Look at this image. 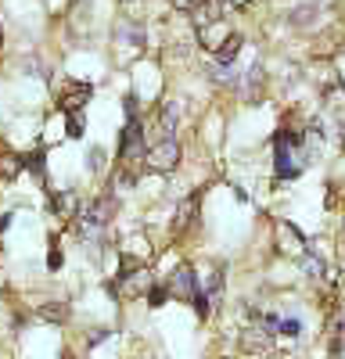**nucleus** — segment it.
Here are the masks:
<instances>
[{
	"label": "nucleus",
	"mask_w": 345,
	"mask_h": 359,
	"mask_svg": "<svg viewBox=\"0 0 345 359\" xmlns=\"http://www.w3.org/2000/svg\"><path fill=\"white\" fill-rule=\"evenodd\" d=\"M148 140H144V126H140V118H126V126H123V137H119V162L123 165H137L140 158L148 162Z\"/></svg>",
	"instance_id": "1"
},
{
	"label": "nucleus",
	"mask_w": 345,
	"mask_h": 359,
	"mask_svg": "<svg viewBox=\"0 0 345 359\" xmlns=\"http://www.w3.org/2000/svg\"><path fill=\"white\" fill-rule=\"evenodd\" d=\"M180 162V140H158L148 151V169L155 172H172Z\"/></svg>",
	"instance_id": "2"
},
{
	"label": "nucleus",
	"mask_w": 345,
	"mask_h": 359,
	"mask_svg": "<svg viewBox=\"0 0 345 359\" xmlns=\"http://www.w3.org/2000/svg\"><path fill=\"white\" fill-rule=\"evenodd\" d=\"M295 147H288V144H280V140H273V172H277V180H299L302 176V162H295Z\"/></svg>",
	"instance_id": "3"
},
{
	"label": "nucleus",
	"mask_w": 345,
	"mask_h": 359,
	"mask_svg": "<svg viewBox=\"0 0 345 359\" xmlns=\"http://www.w3.org/2000/svg\"><path fill=\"white\" fill-rule=\"evenodd\" d=\"M111 212H115V201L104 194V198L90 201V208L83 212V223H79V226H94V230H104V223L111 219Z\"/></svg>",
	"instance_id": "4"
},
{
	"label": "nucleus",
	"mask_w": 345,
	"mask_h": 359,
	"mask_svg": "<svg viewBox=\"0 0 345 359\" xmlns=\"http://www.w3.org/2000/svg\"><path fill=\"white\" fill-rule=\"evenodd\" d=\"M172 294H184V298H194L201 294V284H198V273L194 266H177V273H172V284H169Z\"/></svg>",
	"instance_id": "5"
},
{
	"label": "nucleus",
	"mask_w": 345,
	"mask_h": 359,
	"mask_svg": "<svg viewBox=\"0 0 345 359\" xmlns=\"http://www.w3.org/2000/svg\"><path fill=\"white\" fill-rule=\"evenodd\" d=\"M90 94H94V86H90V83H69V86H65V94H62V108H65L69 115H79L83 104L90 101Z\"/></svg>",
	"instance_id": "6"
},
{
	"label": "nucleus",
	"mask_w": 345,
	"mask_h": 359,
	"mask_svg": "<svg viewBox=\"0 0 345 359\" xmlns=\"http://www.w3.org/2000/svg\"><path fill=\"white\" fill-rule=\"evenodd\" d=\"M198 205H201V191H194V194H187V201H180V208H177V223H172V230H187L194 219H198Z\"/></svg>",
	"instance_id": "7"
},
{
	"label": "nucleus",
	"mask_w": 345,
	"mask_h": 359,
	"mask_svg": "<svg viewBox=\"0 0 345 359\" xmlns=\"http://www.w3.org/2000/svg\"><path fill=\"white\" fill-rule=\"evenodd\" d=\"M177 126H180V101H162V140H177Z\"/></svg>",
	"instance_id": "8"
},
{
	"label": "nucleus",
	"mask_w": 345,
	"mask_h": 359,
	"mask_svg": "<svg viewBox=\"0 0 345 359\" xmlns=\"http://www.w3.org/2000/svg\"><path fill=\"white\" fill-rule=\"evenodd\" d=\"M241 69L238 65H219V62H209V79L216 86H241Z\"/></svg>",
	"instance_id": "9"
},
{
	"label": "nucleus",
	"mask_w": 345,
	"mask_h": 359,
	"mask_svg": "<svg viewBox=\"0 0 345 359\" xmlns=\"http://www.w3.org/2000/svg\"><path fill=\"white\" fill-rule=\"evenodd\" d=\"M241 36L238 33H230L219 47H216V54H212V62H219V65H234V57H238V50H241Z\"/></svg>",
	"instance_id": "10"
},
{
	"label": "nucleus",
	"mask_w": 345,
	"mask_h": 359,
	"mask_svg": "<svg viewBox=\"0 0 345 359\" xmlns=\"http://www.w3.org/2000/svg\"><path fill=\"white\" fill-rule=\"evenodd\" d=\"M50 208H54L58 216H65V219L79 216V212H76V194H72V191H62V194H50Z\"/></svg>",
	"instance_id": "11"
},
{
	"label": "nucleus",
	"mask_w": 345,
	"mask_h": 359,
	"mask_svg": "<svg viewBox=\"0 0 345 359\" xmlns=\"http://www.w3.org/2000/svg\"><path fill=\"white\" fill-rule=\"evenodd\" d=\"M22 169H25V155H15V151L0 155V176H4V180H15Z\"/></svg>",
	"instance_id": "12"
},
{
	"label": "nucleus",
	"mask_w": 345,
	"mask_h": 359,
	"mask_svg": "<svg viewBox=\"0 0 345 359\" xmlns=\"http://www.w3.org/2000/svg\"><path fill=\"white\" fill-rule=\"evenodd\" d=\"M316 11H320V4H302V8H295V11H292V25L309 29V25L316 22Z\"/></svg>",
	"instance_id": "13"
},
{
	"label": "nucleus",
	"mask_w": 345,
	"mask_h": 359,
	"mask_svg": "<svg viewBox=\"0 0 345 359\" xmlns=\"http://www.w3.org/2000/svg\"><path fill=\"white\" fill-rule=\"evenodd\" d=\"M40 316L50 320V323H65L69 320V306L65 302H47V306H40Z\"/></svg>",
	"instance_id": "14"
},
{
	"label": "nucleus",
	"mask_w": 345,
	"mask_h": 359,
	"mask_svg": "<svg viewBox=\"0 0 345 359\" xmlns=\"http://www.w3.org/2000/svg\"><path fill=\"white\" fill-rule=\"evenodd\" d=\"M25 169L29 172H33V176H47V151H43V147H40V151H33V155H25Z\"/></svg>",
	"instance_id": "15"
},
{
	"label": "nucleus",
	"mask_w": 345,
	"mask_h": 359,
	"mask_svg": "<svg viewBox=\"0 0 345 359\" xmlns=\"http://www.w3.org/2000/svg\"><path fill=\"white\" fill-rule=\"evenodd\" d=\"M119 36H123V40H130L133 47H144V29H140V25H133V22H130V25H119Z\"/></svg>",
	"instance_id": "16"
},
{
	"label": "nucleus",
	"mask_w": 345,
	"mask_h": 359,
	"mask_svg": "<svg viewBox=\"0 0 345 359\" xmlns=\"http://www.w3.org/2000/svg\"><path fill=\"white\" fill-rule=\"evenodd\" d=\"M169 294H172V291H169L165 284H155V287L148 291V306H151V309H158V306H165V298H169Z\"/></svg>",
	"instance_id": "17"
},
{
	"label": "nucleus",
	"mask_w": 345,
	"mask_h": 359,
	"mask_svg": "<svg viewBox=\"0 0 345 359\" xmlns=\"http://www.w3.org/2000/svg\"><path fill=\"white\" fill-rule=\"evenodd\" d=\"M62 248H58V241L50 245V252H47V269H50V273H58V269H62Z\"/></svg>",
	"instance_id": "18"
},
{
	"label": "nucleus",
	"mask_w": 345,
	"mask_h": 359,
	"mask_svg": "<svg viewBox=\"0 0 345 359\" xmlns=\"http://www.w3.org/2000/svg\"><path fill=\"white\" fill-rule=\"evenodd\" d=\"M280 334L299 338V334H302V323H299V320H280Z\"/></svg>",
	"instance_id": "19"
},
{
	"label": "nucleus",
	"mask_w": 345,
	"mask_h": 359,
	"mask_svg": "<svg viewBox=\"0 0 345 359\" xmlns=\"http://www.w3.org/2000/svg\"><path fill=\"white\" fill-rule=\"evenodd\" d=\"M69 137H72V140L83 137V115H69Z\"/></svg>",
	"instance_id": "20"
},
{
	"label": "nucleus",
	"mask_w": 345,
	"mask_h": 359,
	"mask_svg": "<svg viewBox=\"0 0 345 359\" xmlns=\"http://www.w3.org/2000/svg\"><path fill=\"white\" fill-rule=\"evenodd\" d=\"M169 4L177 8V11H198L201 4H205V0H169Z\"/></svg>",
	"instance_id": "21"
},
{
	"label": "nucleus",
	"mask_w": 345,
	"mask_h": 359,
	"mask_svg": "<svg viewBox=\"0 0 345 359\" xmlns=\"http://www.w3.org/2000/svg\"><path fill=\"white\" fill-rule=\"evenodd\" d=\"M86 165H90V169H101L104 165V151H101V147H94V151L86 155Z\"/></svg>",
	"instance_id": "22"
},
{
	"label": "nucleus",
	"mask_w": 345,
	"mask_h": 359,
	"mask_svg": "<svg viewBox=\"0 0 345 359\" xmlns=\"http://www.w3.org/2000/svg\"><path fill=\"white\" fill-rule=\"evenodd\" d=\"M108 334H111V331H94V334H90V345H101Z\"/></svg>",
	"instance_id": "23"
},
{
	"label": "nucleus",
	"mask_w": 345,
	"mask_h": 359,
	"mask_svg": "<svg viewBox=\"0 0 345 359\" xmlns=\"http://www.w3.org/2000/svg\"><path fill=\"white\" fill-rule=\"evenodd\" d=\"M11 226V212H0V233H4Z\"/></svg>",
	"instance_id": "24"
},
{
	"label": "nucleus",
	"mask_w": 345,
	"mask_h": 359,
	"mask_svg": "<svg viewBox=\"0 0 345 359\" xmlns=\"http://www.w3.org/2000/svg\"><path fill=\"white\" fill-rule=\"evenodd\" d=\"M119 4H126V8H137V4H140V0H119Z\"/></svg>",
	"instance_id": "25"
},
{
	"label": "nucleus",
	"mask_w": 345,
	"mask_h": 359,
	"mask_svg": "<svg viewBox=\"0 0 345 359\" xmlns=\"http://www.w3.org/2000/svg\"><path fill=\"white\" fill-rule=\"evenodd\" d=\"M0 43H4V36H0Z\"/></svg>",
	"instance_id": "26"
}]
</instances>
